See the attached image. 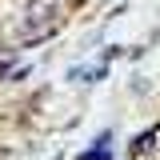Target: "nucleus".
Here are the masks:
<instances>
[{
	"instance_id": "nucleus-1",
	"label": "nucleus",
	"mask_w": 160,
	"mask_h": 160,
	"mask_svg": "<svg viewBox=\"0 0 160 160\" xmlns=\"http://www.w3.org/2000/svg\"><path fill=\"white\" fill-rule=\"evenodd\" d=\"M56 24V0H32V8H28V32L36 36V32H48Z\"/></svg>"
}]
</instances>
